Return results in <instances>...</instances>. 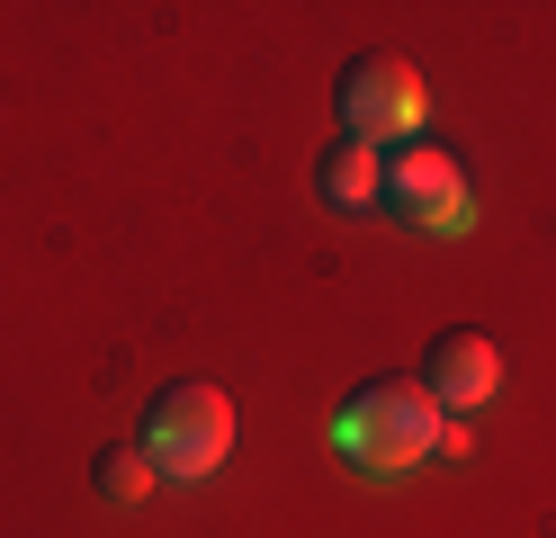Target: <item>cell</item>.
I'll list each match as a JSON object with an SVG mask.
<instances>
[{
	"label": "cell",
	"mask_w": 556,
	"mask_h": 538,
	"mask_svg": "<svg viewBox=\"0 0 556 538\" xmlns=\"http://www.w3.org/2000/svg\"><path fill=\"white\" fill-rule=\"evenodd\" d=\"M440 422L448 413L431 404L422 377H377L332 413V440H341L351 466H368V476H404V466L440 458Z\"/></svg>",
	"instance_id": "cell-1"
},
{
	"label": "cell",
	"mask_w": 556,
	"mask_h": 538,
	"mask_svg": "<svg viewBox=\"0 0 556 538\" xmlns=\"http://www.w3.org/2000/svg\"><path fill=\"white\" fill-rule=\"evenodd\" d=\"M225 449H233V395H225V386L189 377V386L153 395V413H144V458L162 466V485H206V476L225 466Z\"/></svg>",
	"instance_id": "cell-2"
},
{
	"label": "cell",
	"mask_w": 556,
	"mask_h": 538,
	"mask_svg": "<svg viewBox=\"0 0 556 538\" xmlns=\"http://www.w3.org/2000/svg\"><path fill=\"white\" fill-rule=\"evenodd\" d=\"M341 126H351V143H404L413 126H422V72H413L404 54H387V46H377V54H351V63H341Z\"/></svg>",
	"instance_id": "cell-3"
},
{
	"label": "cell",
	"mask_w": 556,
	"mask_h": 538,
	"mask_svg": "<svg viewBox=\"0 0 556 538\" xmlns=\"http://www.w3.org/2000/svg\"><path fill=\"white\" fill-rule=\"evenodd\" d=\"M377 198H387L413 234H467L476 225V189H467V171L448 162L440 143H404V153L387 162V189Z\"/></svg>",
	"instance_id": "cell-4"
},
{
	"label": "cell",
	"mask_w": 556,
	"mask_h": 538,
	"mask_svg": "<svg viewBox=\"0 0 556 538\" xmlns=\"http://www.w3.org/2000/svg\"><path fill=\"white\" fill-rule=\"evenodd\" d=\"M422 386H431V404H440L448 422H467L476 404H494V386H503L494 333H440L431 359H422Z\"/></svg>",
	"instance_id": "cell-5"
},
{
	"label": "cell",
	"mask_w": 556,
	"mask_h": 538,
	"mask_svg": "<svg viewBox=\"0 0 556 538\" xmlns=\"http://www.w3.org/2000/svg\"><path fill=\"white\" fill-rule=\"evenodd\" d=\"M315 189H324V207H377V189H387L377 143H351V135H341L332 153H324V171H315Z\"/></svg>",
	"instance_id": "cell-6"
},
{
	"label": "cell",
	"mask_w": 556,
	"mask_h": 538,
	"mask_svg": "<svg viewBox=\"0 0 556 538\" xmlns=\"http://www.w3.org/2000/svg\"><path fill=\"white\" fill-rule=\"evenodd\" d=\"M162 485V466L144 458V440H109L99 449V502H117V512H144V493Z\"/></svg>",
	"instance_id": "cell-7"
}]
</instances>
